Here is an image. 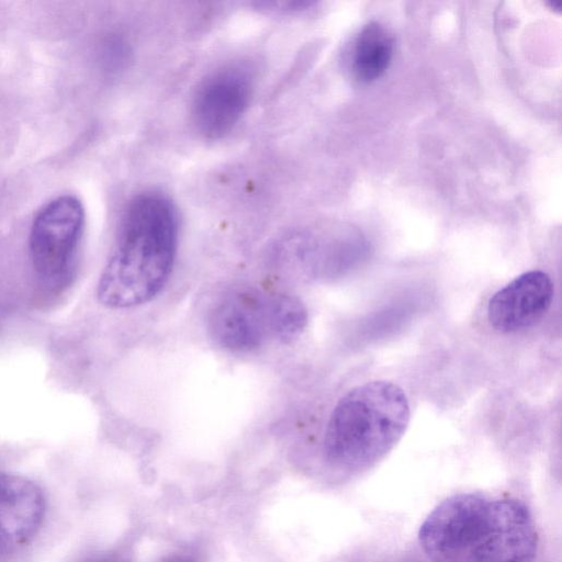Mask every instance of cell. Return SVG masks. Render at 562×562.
I'll use <instances>...</instances> for the list:
<instances>
[{
  "instance_id": "cell-6",
  "label": "cell",
  "mask_w": 562,
  "mask_h": 562,
  "mask_svg": "<svg viewBox=\"0 0 562 562\" xmlns=\"http://www.w3.org/2000/svg\"><path fill=\"white\" fill-rule=\"evenodd\" d=\"M269 295L237 291L221 300L209 319L210 333L215 341L235 352H248L261 347L271 337Z\"/></svg>"
},
{
  "instance_id": "cell-10",
  "label": "cell",
  "mask_w": 562,
  "mask_h": 562,
  "mask_svg": "<svg viewBox=\"0 0 562 562\" xmlns=\"http://www.w3.org/2000/svg\"><path fill=\"white\" fill-rule=\"evenodd\" d=\"M269 322L271 337L291 341L299 337L307 324V310L303 302L289 294H270Z\"/></svg>"
},
{
  "instance_id": "cell-4",
  "label": "cell",
  "mask_w": 562,
  "mask_h": 562,
  "mask_svg": "<svg viewBox=\"0 0 562 562\" xmlns=\"http://www.w3.org/2000/svg\"><path fill=\"white\" fill-rule=\"evenodd\" d=\"M86 222L85 209L74 195L45 204L31 226L29 248L36 277L48 286L69 280L75 268Z\"/></svg>"
},
{
  "instance_id": "cell-11",
  "label": "cell",
  "mask_w": 562,
  "mask_h": 562,
  "mask_svg": "<svg viewBox=\"0 0 562 562\" xmlns=\"http://www.w3.org/2000/svg\"><path fill=\"white\" fill-rule=\"evenodd\" d=\"M85 562H127V560L115 552H104L87 559Z\"/></svg>"
},
{
  "instance_id": "cell-2",
  "label": "cell",
  "mask_w": 562,
  "mask_h": 562,
  "mask_svg": "<svg viewBox=\"0 0 562 562\" xmlns=\"http://www.w3.org/2000/svg\"><path fill=\"white\" fill-rule=\"evenodd\" d=\"M179 244V217L172 201L156 191L134 196L125 207L116 245L98 288L99 302L130 308L154 299L167 283Z\"/></svg>"
},
{
  "instance_id": "cell-7",
  "label": "cell",
  "mask_w": 562,
  "mask_h": 562,
  "mask_svg": "<svg viewBox=\"0 0 562 562\" xmlns=\"http://www.w3.org/2000/svg\"><path fill=\"white\" fill-rule=\"evenodd\" d=\"M553 293L548 273L540 270L524 272L490 299L487 319L501 333L528 328L549 310Z\"/></svg>"
},
{
  "instance_id": "cell-3",
  "label": "cell",
  "mask_w": 562,
  "mask_h": 562,
  "mask_svg": "<svg viewBox=\"0 0 562 562\" xmlns=\"http://www.w3.org/2000/svg\"><path fill=\"white\" fill-rule=\"evenodd\" d=\"M411 418L407 396L397 384L376 380L357 385L335 405L322 452L338 482L360 476L401 440Z\"/></svg>"
},
{
  "instance_id": "cell-12",
  "label": "cell",
  "mask_w": 562,
  "mask_h": 562,
  "mask_svg": "<svg viewBox=\"0 0 562 562\" xmlns=\"http://www.w3.org/2000/svg\"><path fill=\"white\" fill-rule=\"evenodd\" d=\"M158 562H194V561L191 558L187 557V555L172 554V555H168V557L162 558Z\"/></svg>"
},
{
  "instance_id": "cell-8",
  "label": "cell",
  "mask_w": 562,
  "mask_h": 562,
  "mask_svg": "<svg viewBox=\"0 0 562 562\" xmlns=\"http://www.w3.org/2000/svg\"><path fill=\"white\" fill-rule=\"evenodd\" d=\"M45 513L46 501L37 484L19 474L0 472V552L32 541Z\"/></svg>"
},
{
  "instance_id": "cell-5",
  "label": "cell",
  "mask_w": 562,
  "mask_h": 562,
  "mask_svg": "<svg viewBox=\"0 0 562 562\" xmlns=\"http://www.w3.org/2000/svg\"><path fill=\"white\" fill-rule=\"evenodd\" d=\"M251 93V75L241 66H227L207 76L192 102L199 132L212 139L225 136L246 111Z\"/></svg>"
},
{
  "instance_id": "cell-1",
  "label": "cell",
  "mask_w": 562,
  "mask_h": 562,
  "mask_svg": "<svg viewBox=\"0 0 562 562\" xmlns=\"http://www.w3.org/2000/svg\"><path fill=\"white\" fill-rule=\"evenodd\" d=\"M417 537L431 562H533L539 542L524 501L485 492L447 497L427 515Z\"/></svg>"
},
{
  "instance_id": "cell-9",
  "label": "cell",
  "mask_w": 562,
  "mask_h": 562,
  "mask_svg": "<svg viewBox=\"0 0 562 562\" xmlns=\"http://www.w3.org/2000/svg\"><path fill=\"white\" fill-rule=\"evenodd\" d=\"M393 56V38L378 22L362 27L355 42L351 68L356 78L371 82L387 69Z\"/></svg>"
}]
</instances>
